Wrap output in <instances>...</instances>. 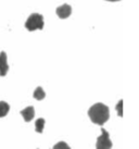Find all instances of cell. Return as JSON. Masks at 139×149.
Here are the masks:
<instances>
[{
  "instance_id": "obj_1",
  "label": "cell",
  "mask_w": 139,
  "mask_h": 149,
  "mask_svg": "<svg viewBox=\"0 0 139 149\" xmlns=\"http://www.w3.org/2000/svg\"><path fill=\"white\" fill-rule=\"evenodd\" d=\"M88 116L92 123L97 125H103L110 118L109 107L102 102H97L91 106L88 110Z\"/></svg>"
},
{
  "instance_id": "obj_2",
  "label": "cell",
  "mask_w": 139,
  "mask_h": 149,
  "mask_svg": "<svg viewBox=\"0 0 139 149\" xmlns=\"http://www.w3.org/2000/svg\"><path fill=\"white\" fill-rule=\"evenodd\" d=\"M44 26H45L44 17L39 13H32L25 22V29L28 32H34L37 29L41 31L44 29Z\"/></svg>"
},
{
  "instance_id": "obj_3",
  "label": "cell",
  "mask_w": 139,
  "mask_h": 149,
  "mask_svg": "<svg viewBox=\"0 0 139 149\" xmlns=\"http://www.w3.org/2000/svg\"><path fill=\"white\" fill-rule=\"evenodd\" d=\"M112 141L110 139V135L104 128H101V135L97 138L96 149H111Z\"/></svg>"
},
{
  "instance_id": "obj_4",
  "label": "cell",
  "mask_w": 139,
  "mask_h": 149,
  "mask_svg": "<svg viewBox=\"0 0 139 149\" xmlns=\"http://www.w3.org/2000/svg\"><path fill=\"white\" fill-rule=\"evenodd\" d=\"M56 12H57V15L60 19L64 20V19H67L72 14V7L67 3H64L60 6V7H58Z\"/></svg>"
},
{
  "instance_id": "obj_5",
  "label": "cell",
  "mask_w": 139,
  "mask_h": 149,
  "mask_svg": "<svg viewBox=\"0 0 139 149\" xmlns=\"http://www.w3.org/2000/svg\"><path fill=\"white\" fill-rule=\"evenodd\" d=\"M9 72V64L7 54L4 51L0 52V76H6Z\"/></svg>"
},
{
  "instance_id": "obj_6",
  "label": "cell",
  "mask_w": 139,
  "mask_h": 149,
  "mask_svg": "<svg viewBox=\"0 0 139 149\" xmlns=\"http://www.w3.org/2000/svg\"><path fill=\"white\" fill-rule=\"evenodd\" d=\"M21 114L23 116L24 121L31 122V121L34 119V116H35V109H34V107H32V106L26 107L25 109H23V110L21 111Z\"/></svg>"
},
{
  "instance_id": "obj_7",
  "label": "cell",
  "mask_w": 139,
  "mask_h": 149,
  "mask_svg": "<svg viewBox=\"0 0 139 149\" xmlns=\"http://www.w3.org/2000/svg\"><path fill=\"white\" fill-rule=\"evenodd\" d=\"M33 96H34V98H35L36 100H42V99H45L46 93H45V91L42 89V87L38 86L36 89L34 91Z\"/></svg>"
},
{
  "instance_id": "obj_8",
  "label": "cell",
  "mask_w": 139,
  "mask_h": 149,
  "mask_svg": "<svg viewBox=\"0 0 139 149\" xmlns=\"http://www.w3.org/2000/svg\"><path fill=\"white\" fill-rule=\"evenodd\" d=\"M10 111V106L6 101H0V118H3Z\"/></svg>"
},
{
  "instance_id": "obj_9",
  "label": "cell",
  "mask_w": 139,
  "mask_h": 149,
  "mask_svg": "<svg viewBox=\"0 0 139 149\" xmlns=\"http://www.w3.org/2000/svg\"><path fill=\"white\" fill-rule=\"evenodd\" d=\"M45 123H46V121H45V119H42V118H39V119H37V120L35 121V130H36L37 133L44 132Z\"/></svg>"
},
{
  "instance_id": "obj_10",
  "label": "cell",
  "mask_w": 139,
  "mask_h": 149,
  "mask_svg": "<svg viewBox=\"0 0 139 149\" xmlns=\"http://www.w3.org/2000/svg\"><path fill=\"white\" fill-rule=\"evenodd\" d=\"M52 149H71V147L66 144L65 141H59V143H57L56 145L53 146Z\"/></svg>"
},
{
  "instance_id": "obj_11",
  "label": "cell",
  "mask_w": 139,
  "mask_h": 149,
  "mask_svg": "<svg viewBox=\"0 0 139 149\" xmlns=\"http://www.w3.org/2000/svg\"><path fill=\"white\" fill-rule=\"evenodd\" d=\"M116 111H117V116H123V100H120L117 104H116Z\"/></svg>"
},
{
  "instance_id": "obj_12",
  "label": "cell",
  "mask_w": 139,
  "mask_h": 149,
  "mask_svg": "<svg viewBox=\"0 0 139 149\" xmlns=\"http://www.w3.org/2000/svg\"><path fill=\"white\" fill-rule=\"evenodd\" d=\"M106 1H110V2H117V1H121V0H106Z\"/></svg>"
}]
</instances>
